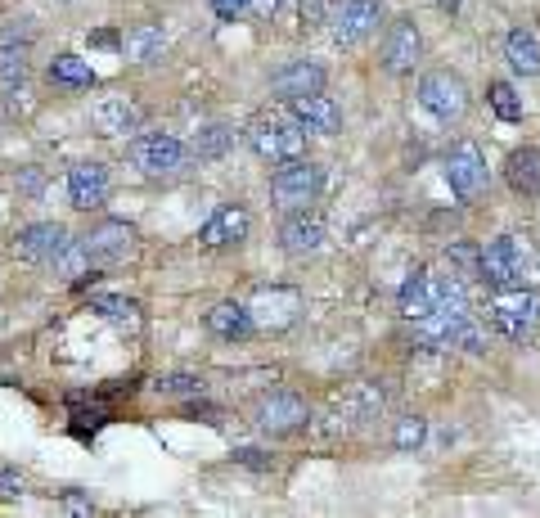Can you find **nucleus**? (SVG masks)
Wrapping results in <instances>:
<instances>
[{
	"mask_svg": "<svg viewBox=\"0 0 540 518\" xmlns=\"http://www.w3.org/2000/svg\"><path fill=\"white\" fill-rule=\"evenodd\" d=\"M32 28L27 23H9L5 32H0V55H14V59H27V50H32Z\"/></svg>",
	"mask_w": 540,
	"mask_h": 518,
	"instance_id": "32",
	"label": "nucleus"
},
{
	"mask_svg": "<svg viewBox=\"0 0 540 518\" xmlns=\"http://www.w3.org/2000/svg\"><path fill=\"white\" fill-rule=\"evenodd\" d=\"M522 275H527V248H522V239L500 235L491 244H482V280L486 284L513 289V284H522Z\"/></svg>",
	"mask_w": 540,
	"mask_h": 518,
	"instance_id": "7",
	"label": "nucleus"
},
{
	"mask_svg": "<svg viewBox=\"0 0 540 518\" xmlns=\"http://www.w3.org/2000/svg\"><path fill=\"white\" fill-rule=\"evenodd\" d=\"M153 388H158V397H198V392H203V379H198V374H162Z\"/></svg>",
	"mask_w": 540,
	"mask_h": 518,
	"instance_id": "31",
	"label": "nucleus"
},
{
	"mask_svg": "<svg viewBox=\"0 0 540 518\" xmlns=\"http://www.w3.org/2000/svg\"><path fill=\"white\" fill-rule=\"evenodd\" d=\"M423 437H428V424H423L419 415H405V419H396V433H392L396 451H419V446H423Z\"/></svg>",
	"mask_w": 540,
	"mask_h": 518,
	"instance_id": "30",
	"label": "nucleus"
},
{
	"mask_svg": "<svg viewBox=\"0 0 540 518\" xmlns=\"http://www.w3.org/2000/svg\"><path fill=\"white\" fill-rule=\"evenodd\" d=\"M437 5H441L446 14H459V0H437Z\"/></svg>",
	"mask_w": 540,
	"mask_h": 518,
	"instance_id": "43",
	"label": "nucleus"
},
{
	"mask_svg": "<svg viewBox=\"0 0 540 518\" xmlns=\"http://www.w3.org/2000/svg\"><path fill=\"white\" fill-rule=\"evenodd\" d=\"M86 248H90V257H95V266H117V262H126V253L135 248V230L126 226V221H99L86 235Z\"/></svg>",
	"mask_w": 540,
	"mask_h": 518,
	"instance_id": "12",
	"label": "nucleus"
},
{
	"mask_svg": "<svg viewBox=\"0 0 540 518\" xmlns=\"http://www.w3.org/2000/svg\"><path fill=\"white\" fill-rule=\"evenodd\" d=\"M306 401L293 397V392H266V397L257 401V424L266 428V433H293V428L306 424Z\"/></svg>",
	"mask_w": 540,
	"mask_h": 518,
	"instance_id": "10",
	"label": "nucleus"
},
{
	"mask_svg": "<svg viewBox=\"0 0 540 518\" xmlns=\"http://www.w3.org/2000/svg\"><path fill=\"white\" fill-rule=\"evenodd\" d=\"M23 190H27V194H36V190H41V176L27 172V176H23Z\"/></svg>",
	"mask_w": 540,
	"mask_h": 518,
	"instance_id": "42",
	"label": "nucleus"
},
{
	"mask_svg": "<svg viewBox=\"0 0 540 518\" xmlns=\"http://www.w3.org/2000/svg\"><path fill=\"white\" fill-rule=\"evenodd\" d=\"M27 82V59H14V55H0V91L5 95H18Z\"/></svg>",
	"mask_w": 540,
	"mask_h": 518,
	"instance_id": "34",
	"label": "nucleus"
},
{
	"mask_svg": "<svg viewBox=\"0 0 540 518\" xmlns=\"http://www.w3.org/2000/svg\"><path fill=\"white\" fill-rule=\"evenodd\" d=\"M531 271H536V280H540V257H536V266H531Z\"/></svg>",
	"mask_w": 540,
	"mask_h": 518,
	"instance_id": "44",
	"label": "nucleus"
},
{
	"mask_svg": "<svg viewBox=\"0 0 540 518\" xmlns=\"http://www.w3.org/2000/svg\"><path fill=\"white\" fill-rule=\"evenodd\" d=\"M248 5H252V0H212V10L221 14V19H239Z\"/></svg>",
	"mask_w": 540,
	"mask_h": 518,
	"instance_id": "38",
	"label": "nucleus"
},
{
	"mask_svg": "<svg viewBox=\"0 0 540 518\" xmlns=\"http://www.w3.org/2000/svg\"><path fill=\"white\" fill-rule=\"evenodd\" d=\"M419 104L432 113L437 122H459L468 113V86L455 73L437 68V73L419 77Z\"/></svg>",
	"mask_w": 540,
	"mask_h": 518,
	"instance_id": "4",
	"label": "nucleus"
},
{
	"mask_svg": "<svg viewBox=\"0 0 540 518\" xmlns=\"http://www.w3.org/2000/svg\"><path fill=\"white\" fill-rule=\"evenodd\" d=\"M383 401H387V392L378 388V383H356V388H351V397H347V410L356 419H374L378 410H383Z\"/></svg>",
	"mask_w": 540,
	"mask_h": 518,
	"instance_id": "29",
	"label": "nucleus"
},
{
	"mask_svg": "<svg viewBox=\"0 0 540 518\" xmlns=\"http://www.w3.org/2000/svg\"><path fill=\"white\" fill-rule=\"evenodd\" d=\"M194 158L198 163H216V158H225L234 149V127H225V122H212V127L194 131Z\"/></svg>",
	"mask_w": 540,
	"mask_h": 518,
	"instance_id": "26",
	"label": "nucleus"
},
{
	"mask_svg": "<svg viewBox=\"0 0 540 518\" xmlns=\"http://www.w3.org/2000/svg\"><path fill=\"white\" fill-rule=\"evenodd\" d=\"M329 23V0H302V28H320Z\"/></svg>",
	"mask_w": 540,
	"mask_h": 518,
	"instance_id": "35",
	"label": "nucleus"
},
{
	"mask_svg": "<svg viewBox=\"0 0 540 518\" xmlns=\"http://www.w3.org/2000/svg\"><path fill=\"white\" fill-rule=\"evenodd\" d=\"M23 491V482H18L14 469H0V496H18Z\"/></svg>",
	"mask_w": 540,
	"mask_h": 518,
	"instance_id": "39",
	"label": "nucleus"
},
{
	"mask_svg": "<svg viewBox=\"0 0 540 518\" xmlns=\"http://www.w3.org/2000/svg\"><path fill=\"white\" fill-rule=\"evenodd\" d=\"M324 217L315 208H297V212H288V221H284V230H279V244L288 248V253H315V248L324 244Z\"/></svg>",
	"mask_w": 540,
	"mask_h": 518,
	"instance_id": "17",
	"label": "nucleus"
},
{
	"mask_svg": "<svg viewBox=\"0 0 540 518\" xmlns=\"http://www.w3.org/2000/svg\"><path fill=\"white\" fill-rule=\"evenodd\" d=\"M189 158H194V149L180 145L167 131H144V136L131 140V163L140 167L144 176H176L189 167Z\"/></svg>",
	"mask_w": 540,
	"mask_h": 518,
	"instance_id": "3",
	"label": "nucleus"
},
{
	"mask_svg": "<svg viewBox=\"0 0 540 518\" xmlns=\"http://www.w3.org/2000/svg\"><path fill=\"white\" fill-rule=\"evenodd\" d=\"M486 320L495 325V334H504L509 343H522V338L536 334L540 325V298L536 293H527L522 284H513V289H495L491 307H486Z\"/></svg>",
	"mask_w": 540,
	"mask_h": 518,
	"instance_id": "1",
	"label": "nucleus"
},
{
	"mask_svg": "<svg viewBox=\"0 0 540 518\" xmlns=\"http://www.w3.org/2000/svg\"><path fill=\"white\" fill-rule=\"evenodd\" d=\"M50 82L63 86V91H90V86H95V68L77 55H54L50 59Z\"/></svg>",
	"mask_w": 540,
	"mask_h": 518,
	"instance_id": "25",
	"label": "nucleus"
},
{
	"mask_svg": "<svg viewBox=\"0 0 540 518\" xmlns=\"http://www.w3.org/2000/svg\"><path fill=\"white\" fill-rule=\"evenodd\" d=\"M288 113H293V122H302L306 131H320V136H338L342 131V109L324 91L302 95V100H288Z\"/></svg>",
	"mask_w": 540,
	"mask_h": 518,
	"instance_id": "15",
	"label": "nucleus"
},
{
	"mask_svg": "<svg viewBox=\"0 0 540 518\" xmlns=\"http://www.w3.org/2000/svg\"><path fill=\"white\" fill-rule=\"evenodd\" d=\"M270 91L279 95V100H302V95H315L324 91V68L315 64V59H293V64H284L275 77H270Z\"/></svg>",
	"mask_w": 540,
	"mask_h": 518,
	"instance_id": "14",
	"label": "nucleus"
},
{
	"mask_svg": "<svg viewBox=\"0 0 540 518\" xmlns=\"http://www.w3.org/2000/svg\"><path fill=\"white\" fill-rule=\"evenodd\" d=\"M248 226L252 217L243 208H221L207 217V226L198 230V244L203 248H230V244H243L248 239Z\"/></svg>",
	"mask_w": 540,
	"mask_h": 518,
	"instance_id": "19",
	"label": "nucleus"
},
{
	"mask_svg": "<svg viewBox=\"0 0 540 518\" xmlns=\"http://www.w3.org/2000/svg\"><path fill=\"white\" fill-rule=\"evenodd\" d=\"M162 50H167V37H162L158 23H140L122 37V55L131 64H153V59H162Z\"/></svg>",
	"mask_w": 540,
	"mask_h": 518,
	"instance_id": "23",
	"label": "nucleus"
},
{
	"mask_svg": "<svg viewBox=\"0 0 540 518\" xmlns=\"http://www.w3.org/2000/svg\"><path fill=\"white\" fill-rule=\"evenodd\" d=\"M90 266H95V257H90L86 239H68V244L59 248V257L50 262V271L59 275L63 284H81L90 275Z\"/></svg>",
	"mask_w": 540,
	"mask_h": 518,
	"instance_id": "24",
	"label": "nucleus"
},
{
	"mask_svg": "<svg viewBox=\"0 0 540 518\" xmlns=\"http://www.w3.org/2000/svg\"><path fill=\"white\" fill-rule=\"evenodd\" d=\"M297 311H302V293L297 289H261L257 302H252V320H257V325H270V329L293 325Z\"/></svg>",
	"mask_w": 540,
	"mask_h": 518,
	"instance_id": "18",
	"label": "nucleus"
},
{
	"mask_svg": "<svg viewBox=\"0 0 540 518\" xmlns=\"http://www.w3.org/2000/svg\"><path fill=\"white\" fill-rule=\"evenodd\" d=\"M63 509H72V514H90L95 505H90L86 496H63Z\"/></svg>",
	"mask_w": 540,
	"mask_h": 518,
	"instance_id": "41",
	"label": "nucleus"
},
{
	"mask_svg": "<svg viewBox=\"0 0 540 518\" xmlns=\"http://www.w3.org/2000/svg\"><path fill=\"white\" fill-rule=\"evenodd\" d=\"M68 199H72V208H81V212L104 208V199H108V167L104 163H77L68 172Z\"/></svg>",
	"mask_w": 540,
	"mask_h": 518,
	"instance_id": "16",
	"label": "nucleus"
},
{
	"mask_svg": "<svg viewBox=\"0 0 540 518\" xmlns=\"http://www.w3.org/2000/svg\"><path fill=\"white\" fill-rule=\"evenodd\" d=\"M248 145L266 163H297L306 158V136L302 122H279V118H257L248 127Z\"/></svg>",
	"mask_w": 540,
	"mask_h": 518,
	"instance_id": "2",
	"label": "nucleus"
},
{
	"mask_svg": "<svg viewBox=\"0 0 540 518\" xmlns=\"http://www.w3.org/2000/svg\"><path fill=\"white\" fill-rule=\"evenodd\" d=\"M90 46H95V50H122V32L99 28V32H90Z\"/></svg>",
	"mask_w": 540,
	"mask_h": 518,
	"instance_id": "36",
	"label": "nucleus"
},
{
	"mask_svg": "<svg viewBox=\"0 0 540 518\" xmlns=\"http://www.w3.org/2000/svg\"><path fill=\"white\" fill-rule=\"evenodd\" d=\"M234 460H239V464H248V469H270V460H266V455H261V451H239V455H234Z\"/></svg>",
	"mask_w": 540,
	"mask_h": 518,
	"instance_id": "40",
	"label": "nucleus"
},
{
	"mask_svg": "<svg viewBox=\"0 0 540 518\" xmlns=\"http://www.w3.org/2000/svg\"><path fill=\"white\" fill-rule=\"evenodd\" d=\"M504 181H509L513 194H522V199H536V194H540V145L513 149L509 163H504Z\"/></svg>",
	"mask_w": 540,
	"mask_h": 518,
	"instance_id": "20",
	"label": "nucleus"
},
{
	"mask_svg": "<svg viewBox=\"0 0 540 518\" xmlns=\"http://www.w3.org/2000/svg\"><path fill=\"white\" fill-rule=\"evenodd\" d=\"M90 311H99V316H108V320H131L135 302L117 298V293H90Z\"/></svg>",
	"mask_w": 540,
	"mask_h": 518,
	"instance_id": "33",
	"label": "nucleus"
},
{
	"mask_svg": "<svg viewBox=\"0 0 540 518\" xmlns=\"http://www.w3.org/2000/svg\"><path fill=\"white\" fill-rule=\"evenodd\" d=\"M504 59H509L513 73L536 77V73H540V41H536V32L513 28L509 37H504Z\"/></svg>",
	"mask_w": 540,
	"mask_h": 518,
	"instance_id": "22",
	"label": "nucleus"
},
{
	"mask_svg": "<svg viewBox=\"0 0 540 518\" xmlns=\"http://www.w3.org/2000/svg\"><path fill=\"white\" fill-rule=\"evenodd\" d=\"M315 194H320V167L306 163V158L279 163L275 181H270V199H275L279 208L297 212V208H306V203H315Z\"/></svg>",
	"mask_w": 540,
	"mask_h": 518,
	"instance_id": "6",
	"label": "nucleus"
},
{
	"mask_svg": "<svg viewBox=\"0 0 540 518\" xmlns=\"http://www.w3.org/2000/svg\"><path fill=\"white\" fill-rule=\"evenodd\" d=\"M446 262H450V271L459 275V280H482V248L477 244H450L446 248Z\"/></svg>",
	"mask_w": 540,
	"mask_h": 518,
	"instance_id": "28",
	"label": "nucleus"
},
{
	"mask_svg": "<svg viewBox=\"0 0 540 518\" xmlns=\"http://www.w3.org/2000/svg\"><path fill=\"white\" fill-rule=\"evenodd\" d=\"M248 10H252V19L270 23V19H275V14H279V10H284V0H252Z\"/></svg>",
	"mask_w": 540,
	"mask_h": 518,
	"instance_id": "37",
	"label": "nucleus"
},
{
	"mask_svg": "<svg viewBox=\"0 0 540 518\" xmlns=\"http://www.w3.org/2000/svg\"><path fill=\"white\" fill-rule=\"evenodd\" d=\"M207 329H212L216 338H248L252 329H257V320H252V307H243V302H216L212 311H207Z\"/></svg>",
	"mask_w": 540,
	"mask_h": 518,
	"instance_id": "21",
	"label": "nucleus"
},
{
	"mask_svg": "<svg viewBox=\"0 0 540 518\" xmlns=\"http://www.w3.org/2000/svg\"><path fill=\"white\" fill-rule=\"evenodd\" d=\"M486 104H491V113L500 122H522V95L513 91L509 82H491V86H486Z\"/></svg>",
	"mask_w": 540,
	"mask_h": 518,
	"instance_id": "27",
	"label": "nucleus"
},
{
	"mask_svg": "<svg viewBox=\"0 0 540 518\" xmlns=\"http://www.w3.org/2000/svg\"><path fill=\"white\" fill-rule=\"evenodd\" d=\"M378 19H383L378 0H338L329 14V32L338 46H356V41H365L378 28Z\"/></svg>",
	"mask_w": 540,
	"mask_h": 518,
	"instance_id": "8",
	"label": "nucleus"
},
{
	"mask_svg": "<svg viewBox=\"0 0 540 518\" xmlns=\"http://www.w3.org/2000/svg\"><path fill=\"white\" fill-rule=\"evenodd\" d=\"M419 50H423V37L414 28V19H396L383 37V68L387 73H410L419 64Z\"/></svg>",
	"mask_w": 540,
	"mask_h": 518,
	"instance_id": "11",
	"label": "nucleus"
},
{
	"mask_svg": "<svg viewBox=\"0 0 540 518\" xmlns=\"http://www.w3.org/2000/svg\"><path fill=\"white\" fill-rule=\"evenodd\" d=\"M446 181H450V190H455V199H464V203H473L477 194L486 190L491 172H486V158H482V149H477L473 140H455V145H450Z\"/></svg>",
	"mask_w": 540,
	"mask_h": 518,
	"instance_id": "5",
	"label": "nucleus"
},
{
	"mask_svg": "<svg viewBox=\"0 0 540 518\" xmlns=\"http://www.w3.org/2000/svg\"><path fill=\"white\" fill-rule=\"evenodd\" d=\"M90 118H95V127L104 131V136H131V131H140L144 109L131 95H104V100H95Z\"/></svg>",
	"mask_w": 540,
	"mask_h": 518,
	"instance_id": "13",
	"label": "nucleus"
},
{
	"mask_svg": "<svg viewBox=\"0 0 540 518\" xmlns=\"http://www.w3.org/2000/svg\"><path fill=\"white\" fill-rule=\"evenodd\" d=\"M63 244H68V230L59 221H36V226H23L14 235V257L32 266H50Z\"/></svg>",
	"mask_w": 540,
	"mask_h": 518,
	"instance_id": "9",
	"label": "nucleus"
}]
</instances>
